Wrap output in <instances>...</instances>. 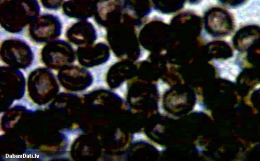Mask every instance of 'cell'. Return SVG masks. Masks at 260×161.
Instances as JSON below:
<instances>
[{
	"instance_id": "obj_1",
	"label": "cell",
	"mask_w": 260,
	"mask_h": 161,
	"mask_svg": "<svg viewBox=\"0 0 260 161\" xmlns=\"http://www.w3.org/2000/svg\"><path fill=\"white\" fill-rule=\"evenodd\" d=\"M39 11L37 0H11L2 7V25L10 32H19L37 18Z\"/></svg>"
},
{
	"instance_id": "obj_2",
	"label": "cell",
	"mask_w": 260,
	"mask_h": 161,
	"mask_svg": "<svg viewBox=\"0 0 260 161\" xmlns=\"http://www.w3.org/2000/svg\"><path fill=\"white\" fill-rule=\"evenodd\" d=\"M205 22L207 32L215 37H228L233 33L236 28L234 15L222 7L209 9L206 13Z\"/></svg>"
},
{
	"instance_id": "obj_3",
	"label": "cell",
	"mask_w": 260,
	"mask_h": 161,
	"mask_svg": "<svg viewBox=\"0 0 260 161\" xmlns=\"http://www.w3.org/2000/svg\"><path fill=\"white\" fill-rule=\"evenodd\" d=\"M61 25L58 19L52 15H45L32 22L30 32L35 38L48 39L60 33Z\"/></svg>"
},
{
	"instance_id": "obj_4",
	"label": "cell",
	"mask_w": 260,
	"mask_h": 161,
	"mask_svg": "<svg viewBox=\"0 0 260 161\" xmlns=\"http://www.w3.org/2000/svg\"><path fill=\"white\" fill-rule=\"evenodd\" d=\"M260 37V25L248 24L241 27L234 33L232 42L235 48L244 51L258 37Z\"/></svg>"
},
{
	"instance_id": "obj_5",
	"label": "cell",
	"mask_w": 260,
	"mask_h": 161,
	"mask_svg": "<svg viewBox=\"0 0 260 161\" xmlns=\"http://www.w3.org/2000/svg\"><path fill=\"white\" fill-rule=\"evenodd\" d=\"M63 11L69 16L85 19L93 13V3L91 0H72L63 4Z\"/></svg>"
},
{
	"instance_id": "obj_6",
	"label": "cell",
	"mask_w": 260,
	"mask_h": 161,
	"mask_svg": "<svg viewBox=\"0 0 260 161\" xmlns=\"http://www.w3.org/2000/svg\"><path fill=\"white\" fill-rule=\"evenodd\" d=\"M68 34L73 39L83 41L94 39L96 33L89 22L83 21L77 23L71 28Z\"/></svg>"
},
{
	"instance_id": "obj_7",
	"label": "cell",
	"mask_w": 260,
	"mask_h": 161,
	"mask_svg": "<svg viewBox=\"0 0 260 161\" xmlns=\"http://www.w3.org/2000/svg\"><path fill=\"white\" fill-rule=\"evenodd\" d=\"M116 0H96L93 3V13L95 14L96 18L101 24H104L110 14L113 13L114 9L116 7Z\"/></svg>"
},
{
	"instance_id": "obj_8",
	"label": "cell",
	"mask_w": 260,
	"mask_h": 161,
	"mask_svg": "<svg viewBox=\"0 0 260 161\" xmlns=\"http://www.w3.org/2000/svg\"><path fill=\"white\" fill-rule=\"evenodd\" d=\"M218 1L225 7L236 9L246 5L249 0H218Z\"/></svg>"
},
{
	"instance_id": "obj_9",
	"label": "cell",
	"mask_w": 260,
	"mask_h": 161,
	"mask_svg": "<svg viewBox=\"0 0 260 161\" xmlns=\"http://www.w3.org/2000/svg\"><path fill=\"white\" fill-rule=\"evenodd\" d=\"M63 0H41V2L46 7L49 9H57L61 4Z\"/></svg>"
}]
</instances>
